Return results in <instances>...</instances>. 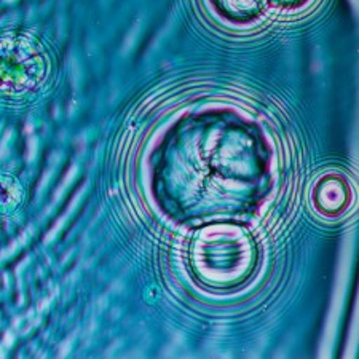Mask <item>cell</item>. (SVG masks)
Returning a JSON list of instances; mask_svg holds the SVG:
<instances>
[{
	"label": "cell",
	"mask_w": 359,
	"mask_h": 359,
	"mask_svg": "<svg viewBox=\"0 0 359 359\" xmlns=\"http://www.w3.org/2000/svg\"><path fill=\"white\" fill-rule=\"evenodd\" d=\"M42 57L27 42L0 45V88L26 91L42 79Z\"/></svg>",
	"instance_id": "6da1fadb"
},
{
	"label": "cell",
	"mask_w": 359,
	"mask_h": 359,
	"mask_svg": "<svg viewBox=\"0 0 359 359\" xmlns=\"http://www.w3.org/2000/svg\"><path fill=\"white\" fill-rule=\"evenodd\" d=\"M225 11H229L231 15H240L246 16L251 15L257 10L259 0H219Z\"/></svg>",
	"instance_id": "7a4b0ae2"
},
{
	"label": "cell",
	"mask_w": 359,
	"mask_h": 359,
	"mask_svg": "<svg viewBox=\"0 0 359 359\" xmlns=\"http://www.w3.org/2000/svg\"><path fill=\"white\" fill-rule=\"evenodd\" d=\"M276 2H281V0H276ZM283 2H294V0H283Z\"/></svg>",
	"instance_id": "3957f363"
}]
</instances>
